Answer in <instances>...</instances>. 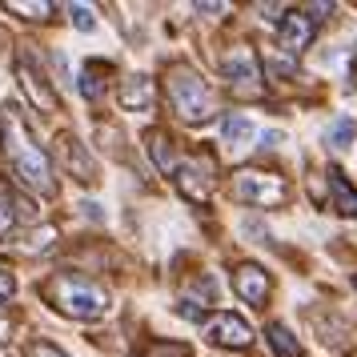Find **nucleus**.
<instances>
[{
  "mask_svg": "<svg viewBox=\"0 0 357 357\" xmlns=\"http://www.w3.org/2000/svg\"><path fill=\"white\" fill-rule=\"evenodd\" d=\"M0 145H4V157L13 165V173L20 177V185H29L36 193H52V165L45 157V149L33 141L17 105L0 109Z\"/></svg>",
  "mask_w": 357,
  "mask_h": 357,
  "instance_id": "1",
  "label": "nucleus"
},
{
  "mask_svg": "<svg viewBox=\"0 0 357 357\" xmlns=\"http://www.w3.org/2000/svg\"><path fill=\"white\" fill-rule=\"evenodd\" d=\"M165 97L169 109L185 121V125H205L217 116V93L209 81L197 73L193 65H169L165 68Z\"/></svg>",
  "mask_w": 357,
  "mask_h": 357,
  "instance_id": "2",
  "label": "nucleus"
},
{
  "mask_svg": "<svg viewBox=\"0 0 357 357\" xmlns=\"http://www.w3.org/2000/svg\"><path fill=\"white\" fill-rule=\"evenodd\" d=\"M45 297L56 313H65L73 321H97L109 313V293L97 281H89L81 273H56L45 281Z\"/></svg>",
  "mask_w": 357,
  "mask_h": 357,
  "instance_id": "3",
  "label": "nucleus"
},
{
  "mask_svg": "<svg viewBox=\"0 0 357 357\" xmlns=\"http://www.w3.org/2000/svg\"><path fill=\"white\" fill-rule=\"evenodd\" d=\"M233 197L241 205H257V209H273L289 197V185L281 173H269V169H237L233 181H229Z\"/></svg>",
  "mask_w": 357,
  "mask_h": 357,
  "instance_id": "4",
  "label": "nucleus"
},
{
  "mask_svg": "<svg viewBox=\"0 0 357 357\" xmlns=\"http://www.w3.org/2000/svg\"><path fill=\"white\" fill-rule=\"evenodd\" d=\"M217 73L233 84L237 97H261L265 93V84H261V61L249 45H233V49L221 52L217 56Z\"/></svg>",
  "mask_w": 357,
  "mask_h": 357,
  "instance_id": "5",
  "label": "nucleus"
},
{
  "mask_svg": "<svg viewBox=\"0 0 357 357\" xmlns=\"http://www.w3.org/2000/svg\"><path fill=\"white\" fill-rule=\"evenodd\" d=\"M169 177L177 181V189L185 193V201L209 205V197H213V161L209 157H177Z\"/></svg>",
  "mask_w": 357,
  "mask_h": 357,
  "instance_id": "6",
  "label": "nucleus"
},
{
  "mask_svg": "<svg viewBox=\"0 0 357 357\" xmlns=\"http://www.w3.org/2000/svg\"><path fill=\"white\" fill-rule=\"evenodd\" d=\"M17 81H20V89H24V97L33 100L40 113H56V109H61L56 89H52L49 77L33 65V56H29V52H20V56H17Z\"/></svg>",
  "mask_w": 357,
  "mask_h": 357,
  "instance_id": "7",
  "label": "nucleus"
},
{
  "mask_svg": "<svg viewBox=\"0 0 357 357\" xmlns=\"http://www.w3.org/2000/svg\"><path fill=\"white\" fill-rule=\"evenodd\" d=\"M205 341L217 345V349H249L253 329L237 313H217V317H205Z\"/></svg>",
  "mask_w": 357,
  "mask_h": 357,
  "instance_id": "8",
  "label": "nucleus"
},
{
  "mask_svg": "<svg viewBox=\"0 0 357 357\" xmlns=\"http://www.w3.org/2000/svg\"><path fill=\"white\" fill-rule=\"evenodd\" d=\"M56 153H61V165H65V173L73 181H81V185L100 181L97 177V161L89 157V149H84L73 132H61V137H56Z\"/></svg>",
  "mask_w": 357,
  "mask_h": 357,
  "instance_id": "9",
  "label": "nucleus"
},
{
  "mask_svg": "<svg viewBox=\"0 0 357 357\" xmlns=\"http://www.w3.org/2000/svg\"><path fill=\"white\" fill-rule=\"evenodd\" d=\"M269 289H273V281H269V273H265L261 265H249V261H245V265L233 269V293L241 297L245 305H253V309L265 305V301H269Z\"/></svg>",
  "mask_w": 357,
  "mask_h": 357,
  "instance_id": "10",
  "label": "nucleus"
},
{
  "mask_svg": "<svg viewBox=\"0 0 357 357\" xmlns=\"http://www.w3.org/2000/svg\"><path fill=\"white\" fill-rule=\"evenodd\" d=\"M313 33H317L313 17H305V13H285V20H281V45L277 49L293 61V56H301L313 45Z\"/></svg>",
  "mask_w": 357,
  "mask_h": 357,
  "instance_id": "11",
  "label": "nucleus"
},
{
  "mask_svg": "<svg viewBox=\"0 0 357 357\" xmlns=\"http://www.w3.org/2000/svg\"><path fill=\"white\" fill-rule=\"evenodd\" d=\"M217 281L213 277H197V285L193 289H185V297H181V305L177 313L181 317H189V321H205V309L217 305Z\"/></svg>",
  "mask_w": 357,
  "mask_h": 357,
  "instance_id": "12",
  "label": "nucleus"
},
{
  "mask_svg": "<svg viewBox=\"0 0 357 357\" xmlns=\"http://www.w3.org/2000/svg\"><path fill=\"white\" fill-rule=\"evenodd\" d=\"M157 105V84L149 81V77H129V81H121V109L125 113H149Z\"/></svg>",
  "mask_w": 357,
  "mask_h": 357,
  "instance_id": "13",
  "label": "nucleus"
},
{
  "mask_svg": "<svg viewBox=\"0 0 357 357\" xmlns=\"http://www.w3.org/2000/svg\"><path fill=\"white\" fill-rule=\"evenodd\" d=\"M329 189H333V213L341 217H357V189L345 181L337 165H329Z\"/></svg>",
  "mask_w": 357,
  "mask_h": 357,
  "instance_id": "14",
  "label": "nucleus"
},
{
  "mask_svg": "<svg viewBox=\"0 0 357 357\" xmlns=\"http://www.w3.org/2000/svg\"><path fill=\"white\" fill-rule=\"evenodd\" d=\"M109 77H113V65H109V61H89V65L81 68V97L84 100H100Z\"/></svg>",
  "mask_w": 357,
  "mask_h": 357,
  "instance_id": "15",
  "label": "nucleus"
},
{
  "mask_svg": "<svg viewBox=\"0 0 357 357\" xmlns=\"http://www.w3.org/2000/svg\"><path fill=\"white\" fill-rule=\"evenodd\" d=\"M145 149H149V157H153V165L169 177V173H173V165H177V149H173V141H169L161 129H149L145 132Z\"/></svg>",
  "mask_w": 357,
  "mask_h": 357,
  "instance_id": "16",
  "label": "nucleus"
},
{
  "mask_svg": "<svg viewBox=\"0 0 357 357\" xmlns=\"http://www.w3.org/2000/svg\"><path fill=\"white\" fill-rule=\"evenodd\" d=\"M221 137H225V145H233V149H245L253 137H257V125L249 121V116H225L221 121Z\"/></svg>",
  "mask_w": 357,
  "mask_h": 357,
  "instance_id": "17",
  "label": "nucleus"
},
{
  "mask_svg": "<svg viewBox=\"0 0 357 357\" xmlns=\"http://www.w3.org/2000/svg\"><path fill=\"white\" fill-rule=\"evenodd\" d=\"M265 337H269V345H273L277 357H301V345L293 341V333L285 329L281 321H273L269 329H265Z\"/></svg>",
  "mask_w": 357,
  "mask_h": 357,
  "instance_id": "18",
  "label": "nucleus"
},
{
  "mask_svg": "<svg viewBox=\"0 0 357 357\" xmlns=\"http://www.w3.org/2000/svg\"><path fill=\"white\" fill-rule=\"evenodd\" d=\"M4 13H17L24 20H49L52 4H45V0H4Z\"/></svg>",
  "mask_w": 357,
  "mask_h": 357,
  "instance_id": "19",
  "label": "nucleus"
},
{
  "mask_svg": "<svg viewBox=\"0 0 357 357\" xmlns=\"http://www.w3.org/2000/svg\"><path fill=\"white\" fill-rule=\"evenodd\" d=\"M354 137H357V125L349 121V116H337L329 129H325V141L333 149H345V145H354Z\"/></svg>",
  "mask_w": 357,
  "mask_h": 357,
  "instance_id": "20",
  "label": "nucleus"
},
{
  "mask_svg": "<svg viewBox=\"0 0 357 357\" xmlns=\"http://www.w3.org/2000/svg\"><path fill=\"white\" fill-rule=\"evenodd\" d=\"M13 229H17V201H13L8 189L0 185V241L13 237Z\"/></svg>",
  "mask_w": 357,
  "mask_h": 357,
  "instance_id": "21",
  "label": "nucleus"
},
{
  "mask_svg": "<svg viewBox=\"0 0 357 357\" xmlns=\"http://www.w3.org/2000/svg\"><path fill=\"white\" fill-rule=\"evenodd\" d=\"M52 245H56V229L52 225H40L29 233V241H24V253H49Z\"/></svg>",
  "mask_w": 357,
  "mask_h": 357,
  "instance_id": "22",
  "label": "nucleus"
},
{
  "mask_svg": "<svg viewBox=\"0 0 357 357\" xmlns=\"http://www.w3.org/2000/svg\"><path fill=\"white\" fill-rule=\"evenodd\" d=\"M141 357H193V349L181 345V341H153Z\"/></svg>",
  "mask_w": 357,
  "mask_h": 357,
  "instance_id": "23",
  "label": "nucleus"
},
{
  "mask_svg": "<svg viewBox=\"0 0 357 357\" xmlns=\"http://www.w3.org/2000/svg\"><path fill=\"white\" fill-rule=\"evenodd\" d=\"M68 17H73V29H81V33H93V29H97L89 4H68Z\"/></svg>",
  "mask_w": 357,
  "mask_h": 357,
  "instance_id": "24",
  "label": "nucleus"
},
{
  "mask_svg": "<svg viewBox=\"0 0 357 357\" xmlns=\"http://www.w3.org/2000/svg\"><path fill=\"white\" fill-rule=\"evenodd\" d=\"M265 68L273 73L277 81H281V77H297V68H293V61H281V52H269V56H265Z\"/></svg>",
  "mask_w": 357,
  "mask_h": 357,
  "instance_id": "25",
  "label": "nucleus"
},
{
  "mask_svg": "<svg viewBox=\"0 0 357 357\" xmlns=\"http://www.w3.org/2000/svg\"><path fill=\"white\" fill-rule=\"evenodd\" d=\"M29 357H68L61 345H52V341H33L29 345Z\"/></svg>",
  "mask_w": 357,
  "mask_h": 357,
  "instance_id": "26",
  "label": "nucleus"
},
{
  "mask_svg": "<svg viewBox=\"0 0 357 357\" xmlns=\"http://www.w3.org/2000/svg\"><path fill=\"white\" fill-rule=\"evenodd\" d=\"M13 293H17V277H13V269L0 265V301H8Z\"/></svg>",
  "mask_w": 357,
  "mask_h": 357,
  "instance_id": "27",
  "label": "nucleus"
},
{
  "mask_svg": "<svg viewBox=\"0 0 357 357\" xmlns=\"http://www.w3.org/2000/svg\"><path fill=\"white\" fill-rule=\"evenodd\" d=\"M257 13H265V20H277V13L285 17V8H281V4H257Z\"/></svg>",
  "mask_w": 357,
  "mask_h": 357,
  "instance_id": "28",
  "label": "nucleus"
},
{
  "mask_svg": "<svg viewBox=\"0 0 357 357\" xmlns=\"http://www.w3.org/2000/svg\"><path fill=\"white\" fill-rule=\"evenodd\" d=\"M81 209L89 213V217H93V221H100V205H97V201H84Z\"/></svg>",
  "mask_w": 357,
  "mask_h": 357,
  "instance_id": "29",
  "label": "nucleus"
},
{
  "mask_svg": "<svg viewBox=\"0 0 357 357\" xmlns=\"http://www.w3.org/2000/svg\"><path fill=\"white\" fill-rule=\"evenodd\" d=\"M197 8H201V13H217V17H221V13H229V4H197Z\"/></svg>",
  "mask_w": 357,
  "mask_h": 357,
  "instance_id": "30",
  "label": "nucleus"
},
{
  "mask_svg": "<svg viewBox=\"0 0 357 357\" xmlns=\"http://www.w3.org/2000/svg\"><path fill=\"white\" fill-rule=\"evenodd\" d=\"M4 333H8V325H4V321H0V341H4Z\"/></svg>",
  "mask_w": 357,
  "mask_h": 357,
  "instance_id": "31",
  "label": "nucleus"
},
{
  "mask_svg": "<svg viewBox=\"0 0 357 357\" xmlns=\"http://www.w3.org/2000/svg\"><path fill=\"white\" fill-rule=\"evenodd\" d=\"M354 289H357V277H354Z\"/></svg>",
  "mask_w": 357,
  "mask_h": 357,
  "instance_id": "32",
  "label": "nucleus"
}]
</instances>
